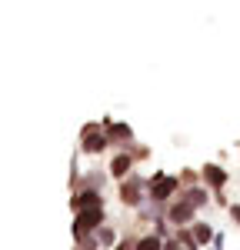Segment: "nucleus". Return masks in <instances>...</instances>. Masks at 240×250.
Returning <instances> with one entry per match:
<instances>
[{"instance_id": "nucleus-1", "label": "nucleus", "mask_w": 240, "mask_h": 250, "mask_svg": "<svg viewBox=\"0 0 240 250\" xmlns=\"http://www.w3.org/2000/svg\"><path fill=\"white\" fill-rule=\"evenodd\" d=\"M180 190H183V184H180V177H174V173L154 170V177L147 180V197L154 204H170Z\"/></svg>"}, {"instance_id": "nucleus-2", "label": "nucleus", "mask_w": 240, "mask_h": 250, "mask_svg": "<svg viewBox=\"0 0 240 250\" xmlns=\"http://www.w3.org/2000/svg\"><path fill=\"white\" fill-rule=\"evenodd\" d=\"M120 187H117V197H120V204L123 207H130V210H140L150 197H147V180L140 177V173H127L123 180H117Z\"/></svg>"}, {"instance_id": "nucleus-3", "label": "nucleus", "mask_w": 240, "mask_h": 250, "mask_svg": "<svg viewBox=\"0 0 240 250\" xmlns=\"http://www.w3.org/2000/svg\"><path fill=\"white\" fill-rule=\"evenodd\" d=\"M103 224H107V210H103V204H97V207H83V210H74L70 233H74V240H80L83 233H97Z\"/></svg>"}, {"instance_id": "nucleus-4", "label": "nucleus", "mask_w": 240, "mask_h": 250, "mask_svg": "<svg viewBox=\"0 0 240 250\" xmlns=\"http://www.w3.org/2000/svg\"><path fill=\"white\" fill-rule=\"evenodd\" d=\"M107 147H110V137H107V130H100L97 124H87V127L80 130V150H83V154L97 157V154H103Z\"/></svg>"}, {"instance_id": "nucleus-5", "label": "nucleus", "mask_w": 240, "mask_h": 250, "mask_svg": "<svg viewBox=\"0 0 240 250\" xmlns=\"http://www.w3.org/2000/svg\"><path fill=\"white\" fill-rule=\"evenodd\" d=\"M163 217H167V224H170V227H190V224H194V217H197V207H194V204H187L183 197H174V200L167 204Z\"/></svg>"}, {"instance_id": "nucleus-6", "label": "nucleus", "mask_w": 240, "mask_h": 250, "mask_svg": "<svg viewBox=\"0 0 240 250\" xmlns=\"http://www.w3.org/2000/svg\"><path fill=\"white\" fill-rule=\"evenodd\" d=\"M200 180L210 187V190L217 193L227 187V180H230V173H227V167H220V164H203L200 167Z\"/></svg>"}, {"instance_id": "nucleus-7", "label": "nucleus", "mask_w": 240, "mask_h": 250, "mask_svg": "<svg viewBox=\"0 0 240 250\" xmlns=\"http://www.w3.org/2000/svg\"><path fill=\"white\" fill-rule=\"evenodd\" d=\"M210 187H207V184H187V187H183V190H180V197H183V200H187V204H194V207H197V210H203V207H207V204H210V200H214V197H210Z\"/></svg>"}, {"instance_id": "nucleus-8", "label": "nucleus", "mask_w": 240, "mask_h": 250, "mask_svg": "<svg viewBox=\"0 0 240 250\" xmlns=\"http://www.w3.org/2000/svg\"><path fill=\"white\" fill-rule=\"evenodd\" d=\"M97 204H103V190H97V187H77L74 197H70V207H74V210L97 207Z\"/></svg>"}, {"instance_id": "nucleus-9", "label": "nucleus", "mask_w": 240, "mask_h": 250, "mask_svg": "<svg viewBox=\"0 0 240 250\" xmlns=\"http://www.w3.org/2000/svg\"><path fill=\"white\" fill-rule=\"evenodd\" d=\"M134 160H137V157H134L130 150H127V147H123L120 154H114V160H110V167H107V173H110L114 180H123L127 173H134Z\"/></svg>"}, {"instance_id": "nucleus-10", "label": "nucleus", "mask_w": 240, "mask_h": 250, "mask_svg": "<svg viewBox=\"0 0 240 250\" xmlns=\"http://www.w3.org/2000/svg\"><path fill=\"white\" fill-rule=\"evenodd\" d=\"M103 130H107V137H110V144H123V147H130V144H134V127H130V124L103 120Z\"/></svg>"}, {"instance_id": "nucleus-11", "label": "nucleus", "mask_w": 240, "mask_h": 250, "mask_svg": "<svg viewBox=\"0 0 240 250\" xmlns=\"http://www.w3.org/2000/svg\"><path fill=\"white\" fill-rule=\"evenodd\" d=\"M190 230H194V240H197L200 250H207V247H210V240L217 237V230H214L207 220H194V224H190Z\"/></svg>"}, {"instance_id": "nucleus-12", "label": "nucleus", "mask_w": 240, "mask_h": 250, "mask_svg": "<svg viewBox=\"0 0 240 250\" xmlns=\"http://www.w3.org/2000/svg\"><path fill=\"white\" fill-rule=\"evenodd\" d=\"M134 250H163V237H160L157 230L143 233V237H137V247Z\"/></svg>"}, {"instance_id": "nucleus-13", "label": "nucleus", "mask_w": 240, "mask_h": 250, "mask_svg": "<svg viewBox=\"0 0 240 250\" xmlns=\"http://www.w3.org/2000/svg\"><path fill=\"white\" fill-rule=\"evenodd\" d=\"M117 240H120V237H117V230H114L110 224H103V227L97 230V244H100V250H110L114 244H117Z\"/></svg>"}, {"instance_id": "nucleus-14", "label": "nucleus", "mask_w": 240, "mask_h": 250, "mask_svg": "<svg viewBox=\"0 0 240 250\" xmlns=\"http://www.w3.org/2000/svg\"><path fill=\"white\" fill-rule=\"evenodd\" d=\"M174 237L180 240V247H197V240H194V230H190V227H174Z\"/></svg>"}, {"instance_id": "nucleus-15", "label": "nucleus", "mask_w": 240, "mask_h": 250, "mask_svg": "<svg viewBox=\"0 0 240 250\" xmlns=\"http://www.w3.org/2000/svg\"><path fill=\"white\" fill-rule=\"evenodd\" d=\"M134 247H137V237H134V233H127V237H120L110 250H134Z\"/></svg>"}, {"instance_id": "nucleus-16", "label": "nucleus", "mask_w": 240, "mask_h": 250, "mask_svg": "<svg viewBox=\"0 0 240 250\" xmlns=\"http://www.w3.org/2000/svg\"><path fill=\"white\" fill-rule=\"evenodd\" d=\"M163 250H180V240L170 233V237H163Z\"/></svg>"}, {"instance_id": "nucleus-17", "label": "nucleus", "mask_w": 240, "mask_h": 250, "mask_svg": "<svg viewBox=\"0 0 240 250\" xmlns=\"http://www.w3.org/2000/svg\"><path fill=\"white\" fill-rule=\"evenodd\" d=\"M227 210H230V220L240 227V204H227Z\"/></svg>"}, {"instance_id": "nucleus-18", "label": "nucleus", "mask_w": 240, "mask_h": 250, "mask_svg": "<svg viewBox=\"0 0 240 250\" xmlns=\"http://www.w3.org/2000/svg\"><path fill=\"white\" fill-rule=\"evenodd\" d=\"M207 250H223V233L217 230V237H214V240H210V247Z\"/></svg>"}, {"instance_id": "nucleus-19", "label": "nucleus", "mask_w": 240, "mask_h": 250, "mask_svg": "<svg viewBox=\"0 0 240 250\" xmlns=\"http://www.w3.org/2000/svg\"><path fill=\"white\" fill-rule=\"evenodd\" d=\"M180 250H197V247H180Z\"/></svg>"}]
</instances>
